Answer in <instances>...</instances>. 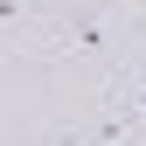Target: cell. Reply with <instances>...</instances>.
Masks as SVG:
<instances>
[{
  "label": "cell",
  "instance_id": "obj_2",
  "mask_svg": "<svg viewBox=\"0 0 146 146\" xmlns=\"http://www.w3.org/2000/svg\"><path fill=\"white\" fill-rule=\"evenodd\" d=\"M49 146H84V139H77V132H56V139H49Z\"/></svg>",
  "mask_w": 146,
  "mask_h": 146
},
{
  "label": "cell",
  "instance_id": "obj_1",
  "mask_svg": "<svg viewBox=\"0 0 146 146\" xmlns=\"http://www.w3.org/2000/svg\"><path fill=\"white\" fill-rule=\"evenodd\" d=\"M111 42H118V14H111V7H98V14H90L84 28H70V42H63V49H84V56H104Z\"/></svg>",
  "mask_w": 146,
  "mask_h": 146
}]
</instances>
